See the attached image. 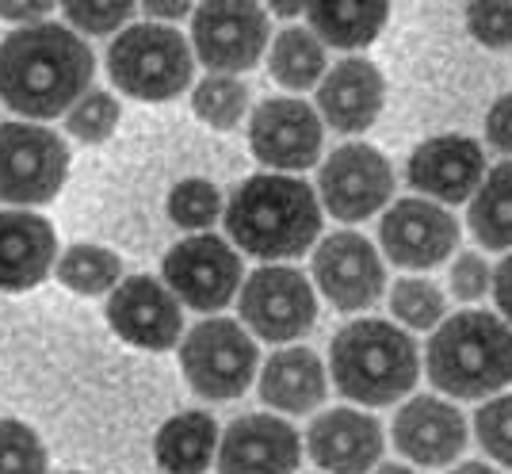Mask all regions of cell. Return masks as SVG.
<instances>
[{
  "instance_id": "ba28073f",
  "label": "cell",
  "mask_w": 512,
  "mask_h": 474,
  "mask_svg": "<svg viewBox=\"0 0 512 474\" xmlns=\"http://www.w3.org/2000/svg\"><path fill=\"white\" fill-rule=\"evenodd\" d=\"M161 276L176 302L214 314L241 287V257L218 234H192L165 253Z\"/></svg>"
},
{
  "instance_id": "836d02e7",
  "label": "cell",
  "mask_w": 512,
  "mask_h": 474,
  "mask_svg": "<svg viewBox=\"0 0 512 474\" xmlns=\"http://www.w3.org/2000/svg\"><path fill=\"white\" fill-rule=\"evenodd\" d=\"M467 27L482 46L505 50L512 46V4H470Z\"/></svg>"
},
{
  "instance_id": "4fadbf2b",
  "label": "cell",
  "mask_w": 512,
  "mask_h": 474,
  "mask_svg": "<svg viewBox=\"0 0 512 474\" xmlns=\"http://www.w3.org/2000/svg\"><path fill=\"white\" fill-rule=\"evenodd\" d=\"M314 280L318 291L333 302L337 310H367L371 302L383 295V260L375 245L356 230L329 234L314 253Z\"/></svg>"
},
{
  "instance_id": "d6986e66",
  "label": "cell",
  "mask_w": 512,
  "mask_h": 474,
  "mask_svg": "<svg viewBox=\"0 0 512 474\" xmlns=\"http://www.w3.org/2000/svg\"><path fill=\"white\" fill-rule=\"evenodd\" d=\"M310 455L321 471L363 474L383 455V425L363 410H325L306 432Z\"/></svg>"
},
{
  "instance_id": "e0dca14e",
  "label": "cell",
  "mask_w": 512,
  "mask_h": 474,
  "mask_svg": "<svg viewBox=\"0 0 512 474\" xmlns=\"http://www.w3.org/2000/svg\"><path fill=\"white\" fill-rule=\"evenodd\" d=\"M486 176V150L467 134H440L421 142L406 165L409 188L436 195L444 203H463L478 192Z\"/></svg>"
},
{
  "instance_id": "ab89813d",
  "label": "cell",
  "mask_w": 512,
  "mask_h": 474,
  "mask_svg": "<svg viewBox=\"0 0 512 474\" xmlns=\"http://www.w3.org/2000/svg\"><path fill=\"white\" fill-rule=\"evenodd\" d=\"M146 12H150L153 20H180L184 12H192L188 4H146Z\"/></svg>"
},
{
  "instance_id": "83f0119b",
  "label": "cell",
  "mask_w": 512,
  "mask_h": 474,
  "mask_svg": "<svg viewBox=\"0 0 512 474\" xmlns=\"http://www.w3.org/2000/svg\"><path fill=\"white\" fill-rule=\"evenodd\" d=\"M195 115L203 123H211L218 130H230L241 123V115L249 108V88L237 77H226V73H211L195 85V100H192Z\"/></svg>"
},
{
  "instance_id": "8fae6325",
  "label": "cell",
  "mask_w": 512,
  "mask_h": 474,
  "mask_svg": "<svg viewBox=\"0 0 512 474\" xmlns=\"http://www.w3.org/2000/svg\"><path fill=\"white\" fill-rule=\"evenodd\" d=\"M268 12L260 4H199L192 20V43L195 58L214 69L234 77L241 69H253L268 46Z\"/></svg>"
},
{
  "instance_id": "7402d4cb",
  "label": "cell",
  "mask_w": 512,
  "mask_h": 474,
  "mask_svg": "<svg viewBox=\"0 0 512 474\" xmlns=\"http://www.w3.org/2000/svg\"><path fill=\"white\" fill-rule=\"evenodd\" d=\"M325 364L314 348H279L260 371V398L272 410L310 413L325 402Z\"/></svg>"
},
{
  "instance_id": "44dd1931",
  "label": "cell",
  "mask_w": 512,
  "mask_h": 474,
  "mask_svg": "<svg viewBox=\"0 0 512 474\" xmlns=\"http://www.w3.org/2000/svg\"><path fill=\"white\" fill-rule=\"evenodd\" d=\"M58 257V237L43 215L0 211V291H27L43 283Z\"/></svg>"
},
{
  "instance_id": "ffe728a7",
  "label": "cell",
  "mask_w": 512,
  "mask_h": 474,
  "mask_svg": "<svg viewBox=\"0 0 512 474\" xmlns=\"http://www.w3.org/2000/svg\"><path fill=\"white\" fill-rule=\"evenodd\" d=\"M383 73L367 58H344L318 85L321 119L341 134H363L383 111Z\"/></svg>"
},
{
  "instance_id": "60d3db41",
  "label": "cell",
  "mask_w": 512,
  "mask_h": 474,
  "mask_svg": "<svg viewBox=\"0 0 512 474\" xmlns=\"http://www.w3.org/2000/svg\"><path fill=\"white\" fill-rule=\"evenodd\" d=\"M448 474H501V471H493L490 463H459V467Z\"/></svg>"
},
{
  "instance_id": "484cf974",
  "label": "cell",
  "mask_w": 512,
  "mask_h": 474,
  "mask_svg": "<svg viewBox=\"0 0 512 474\" xmlns=\"http://www.w3.org/2000/svg\"><path fill=\"white\" fill-rule=\"evenodd\" d=\"M272 77L283 88H314L325 77V46L306 27H287L272 43Z\"/></svg>"
},
{
  "instance_id": "9a60e30c",
  "label": "cell",
  "mask_w": 512,
  "mask_h": 474,
  "mask_svg": "<svg viewBox=\"0 0 512 474\" xmlns=\"http://www.w3.org/2000/svg\"><path fill=\"white\" fill-rule=\"evenodd\" d=\"M107 322L111 329L138 348H172L180 329H184V314H180V302L169 287L153 276H130L123 280L111 299H107Z\"/></svg>"
},
{
  "instance_id": "6da1fadb",
  "label": "cell",
  "mask_w": 512,
  "mask_h": 474,
  "mask_svg": "<svg viewBox=\"0 0 512 474\" xmlns=\"http://www.w3.org/2000/svg\"><path fill=\"white\" fill-rule=\"evenodd\" d=\"M96 58L65 23L20 27L0 43V96L27 119H54L92 85Z\"/></svg>"
},
{
  "instance_id": "52a82bcc",
  "label": "cell",
  "mask_w": 512,
  "mask_h": 474,
  "mask_svg": "<svg viewBox=\"0 0 512 474\" xmlns=\"http://www.w3.org/2000/svg\"><path fill=\"white\" fill-rule=\"evenodd\" d=\"M241 318L260 341H299L318 318V295L291 264L256 268L241 287Z\"/></svg>"
},
{
  "instance_id": "4316f807",
  "label": "cell",
  "mask_w": 512,
  "mask_h": 474,
  "mask_svg": "<svg viewBox=\"0 0 512 474\" xmlns=\"http://www.w3.org/2000/svg\"><path fill=\"white\" fill-rule=\"evenodd\" d=\"M119 276H123V260L104 245H69L65 257H58V280L77 295L115 291Z\"/></svg>"
},
{
  "instance_id": "ac0fdd59",
  "label": "cell",
  "mask_w": 512,
  "mask_h": 474,
  "mask_svg": "<svg viewBox=\"0 0 512 474\" xmlns=\"http://www.w3.org/2000/svg\"><path fill=\"white\" fill-rule=\"evenodd\" d=\"M394 448L417 467H444L467 448V421L444 398L417 394L394 417Z\"/></svg>"
},
{
  "instance_id": "b9f144b4",
  "label": "cell",
  "mask_w": 512,
  "mask_h": 474,
  "mask_svg": "<svg viewBox=\"0 0 512 474\" xmlns=\"http://www.w3.org/2000/svg\"><path fill=\"white\" fill-rule=\"evenodd\" d=\"M276 12L291 20V16H299V12H306V8H302V4H276Z\"/></svg>"
},
{
  "instance_id": "ee69618b",
  "label": "cell",
  "mask_w": 512,
  "mask_h": 474,
  "mask_svg": "<svg viewBox=\"0 0 512 474\" xmlns=\"http://www.w3.org/2000/svg\"><path fill=\"white\" fill-rule=\"evenodd\" d=\"M65 474H81V471H65Z\"/></svg>"
},
{
  "instance_id": "f35d334b",
  "label": "cell",
  "mask_w": 512,
  "mask_h": 474,
  "mask_svg": "<svg viewBox=\"0 0 512 474\" xmlns=\"http://www.w3.org/2000/svg\"><path fill=\"white\" fill-rule=\"evenodd\" d=\"M46 12H50V4H0V16H4V20L27 23V27L46 23Z\"/></svg>"
},
{
  "instance_id": "f1b7e54d",
  "label": "cell",
  "mask_w": 512,
  "mask_h": 474,
  "mask_svg": "<svg viewBox=\"0 0 512 474\" xmlns=\"http://www.w3.org/2000/svg\"><path fill=\"white\" fill-rule=\"evenodd\" d=\"M222 215V195L211 180H180L169 195V218L176 226L203 234Z\"/></svg>"
},
{
  "instance_id": "d590c367",
  "label": "cell",
  "mask_w": 512,
  "mask_h": 474,
  "mask_svg": "<svg viewBox=\"0 0 512 474\" xmlns=\"http://www.w3.org/2000/svg\"><path fill=\"white\" fill-rule=\"evenodd\" d=\"M493 283V272L490 264L478 257V253H459L455 264H451V291H455V299H482L486 291H490Z\"/></svg>"
},
{
  "instance_id": "5bb4252c",
  "label": "cell",
  "mask_w": 512,
  "mask_h": 474,
  "mask_svg": "<svg viewBox=\"0 0 512 474\" xmlns=\"http://www.w3.org/2000/svg\"><path fill=\"white\" fill-rule=\"evenodd\" d=\"M379 241L398 268H436L459 245V222L428 199H398L379 222Z\"/></svg>"
},
{
  "instance_id": "8d00e7d4",
  "label": "cell",
  "mask_w": 512,
  "mask_h": 474,
  "mask_svg": "<svg viewBox=\"0 0 512 474\" xmlns=\"http://www.w3.org/2000/svg\"><path fill=\"white\" fill-rule=\"evenodd\" d=\"M486 138L493 150L512 153V92H505L486 115Z\"/></svg>"
},
{
  "instance_id": "d6a6232c",
  "label": "cell",
  "mask_w": 512,
  "mask_h": 474,
  "mask_svg": "<svg viewBox=\"0 0 512 474\" xmlns=\"http://www.w3.org/2000/svg\"><path fill=\"white\" fill-rule=\"evenodd\" d=\"M65 127L73 138H81V142H104L115 134L119 127V104H115V96H107V92H85L69 115H65Z\"/></svg>"
},
{
  "instance_id": "7c38bea8",
  "label": "cell",
  "mask_w": 512,
  "mask_h": 474,
  "mask_svg": "<svg viewBox=\"0 0 512 474\" xmlns=\"http://www.w3.org/2000/svg\"><path fill=\"white\" fill-rule=\"evenodd\" d=\"M321 119L302 100H264L249 123V150L260 165L279 173H302L318 165L321 153Z\"/></svg>"
},
{
  "instance_id": "277c9868",
  "label": "cell",
  "mask_w": 512,
  "mask_h": 474,
  "mask_svg": "<svg viewBox=\"0 0 512 474\" xmlns=\"http://www.w3.org/2000/svg\"><path fill=\"white\" fill-rule=\"evenodd\" d=\"M425 367L451 398H490L512 383V329L486 310L444 318L425 348Z\"/></svg>"
},
{
  "instance_id": "cb8c5ba5",
  "label": "cell",
  "mask_w": 512,
  "mask_h": 474,
  "mask_svg": "<svg viewBox=\"0 0 512 474\" xmlns=\"http://www.w3.org/2000/svg\"><path fill=\"white\" fill-rule=\"evenodd\" d=\"M306 16H310L318 43L337 46V50H360V46L379 39L386 16H390V4H383V0H337V4H310Z\"/></svg>"
},
{
  "instance_id": "74e56055",
  "label": "cell",
  "mask_w": 512,
  "mask_h": 474,
  "mask_svg": "<svg viewBox=\"0 0 512 474\" xmlns=\"http://www.w3.org/2000/svg\"><path fill=\"white\" fill-rule=\"evenodd\" d=\"M493 299L501 306V314L512 322V257H505L497 264V272H493Z\"/></svg>"
},
{
  "instance_id": "9c48e42d",
  "label": "cell",
  "mask_w": 512,
  "mask_h": 474,
  "mask_svg": "<svg viewBox=\"0 0 512 474\" xmlns=\"http://www.w3.org/2000/svg\"><path fill=\"white\" fill-rule=\"evenodd\" d=\"M69 150L54 130L39 123L0 127V199L8 203H46L65 180Z\"/></svg>"
},
{
  "instance_id": "4dcf8cb0",
  "label": "cell",
  "mask_w": 512,
  "mask_h": 474,
  "mask_svg": "<svg viewBox=\"0 0 512 474\" xmlns=\"http://www.w3.org/2000/svg\"><path fill=\"white\" fill-rule=\"evenodd\" d=\"M0 474H46V448L31 425L0 421Z\"/></svg>"
},
{
  "instance_id": "603a6c76",
  "label": "cell",
  "mask_w": 512,
  "mask_h": 474,
  "mask_svg": "<svg viewBox=\"0 0 512 474\" xmlns=\"http://www.w3.org/2000/svg\"><path fill=\"white\" fill-rule=\"evenodd\" d=\"M218 425L211 413H176L153 440V455L169 474H203L218 455Z\"/></svg>"
},
{
  "instance_id": "30bf717a",
  "label": "cell",
  "mask_w": 512,
  "mask_h": 474,
  "mask_svg": "<svg viewBox=\"0 0 512 474\" xmlns=\"http://www.w3.org/2000/svg\"><path fill=\"white\" fill-rule=\"evenodd\" d=\"M318 192L329 215L341 222H363L379 215L394 195V169L383 153L367 142H344L325 157L318 173Z\"/></svg>"
},
{
  "instance_id": "8992f818",
  "label": "cell",
  "mask_w": 512,
  "mask_h": 474,
  "mask_svg": "<svg viewBox=\"0 0 512 474\" xmlns=\"http://www.w3.org/2000/svg\"><path fill=\"white\" fill-rule=\"evenodd\" d=\"M180 367L199 398L226 402L256 379V341L234 318H207L184 337Z\"/></svg>"
},
{
  "instance_id": "e575fe53",
  "label": "cell",
  "mask_w": 512,
  "mask_h": 474,
  "mask_svg": "<svg viewBox=\"0 0 512 474\" xmlns=\"http://www.w3.org/2000/svg\"><path fill=\"white\" fill-rule=\"evenodd\" d=\"M134 12V4H65V20L69 27L85 31V35H111L115 27H123Z\"/></svg>"
},
{
  "instance_id": "7a4b0ae2",
  "label": "cell",
  "mask_w": 512,
  "mask_h": 474,
  "mask_svg": "<svg viewBox=\"0 0 512 474\" xmlns=\"http://www.w3.org/2000/svg\"><path fill=\"white\" fill-rule=\"evenodd\" d=\"M321 230L314 188L287 173L249 176L226 203V234L260 260L302 257Z\"/></svg>"
},
{
  "instance_id": "3957f363",
  "label": "cell",
  "mask_w": 512,
  "mask_h": 474,
  "mask_svg": "<svg viewBox=\"0 0 512 474\" xmlns=\"http://www.w3.org/2000/svg\"><path fill=\"white\" fill-rule=\"evenodd\" d=\"M337 390L360 406H390L417 387L421 356L402 325L383 318L348 322L329 345Z\"/></svg>"
},
{
  "instance_id": "5b68a950",
  "label": "cell",
  "mask_w": 512,
  "mask_h": 474,
  "mask_svg": "<svg viewBox=\"0 0 512 474\" xmlns=\"http://www.w3.org/2000/svg\"><path fill=\"white\" fill-rule=\"evenodd\" d=\"M192 46L180 31L161 23H134L107 46V73L119 92L134 100H172L192 85Z\"/></svg>"
},
{
  "instance_id": "f546056e",
  "label": "cell",
  "mask_w": 512,
  "mask_h": 474,
  "mask_svg": "<svg viewBox=\"0 0 512 474\" xmlns=\"http://www.w3.org/2000/svg\"><path fill=\"white\" fill-rule=\"evenodd\" d=\"M390 310L394 318H402L409 329H432L440 325L448 299L432 280H398L390 291Z\"/></svg>"
},
{
  "instance_id": "d4e9b609",
  "label": "cell",
  "mask_w": 512,
  "mask_h": 474,
  "mask_svg": "<svg viewBox=\"0 0 512 474\" xmlns=\"http://www.w3.org/2000/svg\"><path fill=\"white\" fill-rule=\"evenodd\" d=\"M470 234L486 249H512V161L493 165L470 195Z\"/></svg>"
},
{
  "instance_id": "7bdbcfd3",
  "label": "cell",
  "mask_w": 512,
  "mask_h": 474,
  "mask_svg": "<svg viewBox=\"0 0 512 474\" xmlns=\"http://www.w3.org/2000/svg\"><path fill=\"white\" fill-rule=\"evenodd\" d=\"M375 474H417V471H409V467H402V463H390V467H379Z\"/></svg>"
},
{
  "instance_id": "2e32d148",
  "label": "cell",
  "mask_w": 512,
  "mask_h": 474,
  "mask_svg": "<svg viewBox=\"0 0 512 474\" xmlns=\"http://www.w3.org/2000/svg\"><path fill=\"white\" fill-rule=\"evenodd\" d=\"M299 459V432L272 413L237 417L218 440V474H291Z\"/></svg>"
},
{
  "instance_id": "1f68e13d",
  "label": "cell",
  "mask_w": 512,
  "mask_h": 474,
  "mask_svg": "<svg viewBox=\"0 0 512 474\" xmlns=\"http://www.w3.org/2000/svg\"><path fill=\"white\" fill-rule=\"evenodd\" d=\"M474 436H478L482 452L512 471V394L490 398L474 413Z\"/></svg>"
}]
</instances>
